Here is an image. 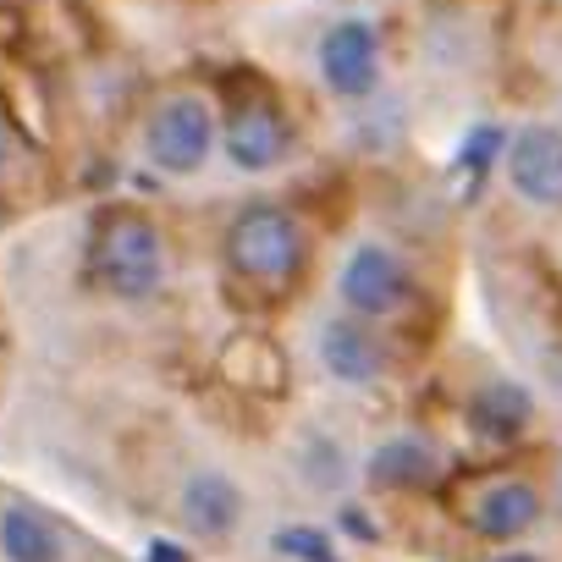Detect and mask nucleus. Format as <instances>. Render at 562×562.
Segmentation results:
<instances>
[{
	"label": "nucleus",
	"mask_w": 562,
	"mask_h": 562,
	"mask_svg": "<svg viewBox=\"0 0 562 562\" xmlns=\"http://www.w3.org/2000/svg\"><path fill=\"white\" fill-rule=\"evenodd\" d=\"M535 518H540V496H535L524 480H502V485H491V491L474 502V529L491 535V540H513V535H524Z\"/></svg>",
	"instance_id": "10"
},
{
	"label": "nucleus",
	"mask_w": 562,
	"mask_h": 562,
	"mask_svg": "<svg viewBox=\"0 0 562 562\" xmlns=\"http://www.w3.org/2000/svg\"><path fill=\"white\" fill-rule=\"evenodd\" d=\"M221 144H226V160H232L237 171H270V166H281L293 133H288V116L259 100V105H237V111L226 116Z\"/></svg>",
	"instance_id": "6"
},
{
	"label": "nucleus",
	"mask_w": 562,
	"mask_h": 562,
	"mask_svg": "<svg viewBox=\"0 0 562 562\" xmlns=\"http://www.w3.org/2000/svg\"><path fill=\"white\" fill-rule=\"evenodd\" d=\"M177 507H182V524H188L193 535L221 540V535H232V529H237V518H243V491H237L226 474L204 469V474H193V480L182 485Z\"/></svg>",
	"instance_id": "8"
},
{
	"label": "nucleus",
	"mask_w": 562,
	"mask_h": 562,
	"mask_svg": "<svg viewBox=\"0 0 562 562\" xmlns=\"http://www.w3.org/2000/svg\"><path fill=\"white\" fill-rule=\"evenodd\" d=\"M337 288H342V304H348L353 315L381 321V315H392V310L408 299V270H403V259H397L392 248L359 243V248L348 254V265H342Z\"/></svg>",
	"instance_id": "4"
},
{
	"label": "nucleus",
	"mask_w": 562,
	"mask_h": 562,
	"mask_svg": "<svg viewBox=\"0 0 562 562\" xmlns=\"http://www.w3.org/2000/svg\"><path fill=\"white\" fill-rule=\"evenodd\" d=\"M89 276L94 288L111 299H155L166 281V243L155 232V221L116 210L94 226V248H89Z\"/></svg>",
	"instance_id": "1"
},
{
	"label": "nucleus",
	"mask_w": 562,
	"mask_h": 562,
	"mask_svg": "<svg viewBox=\"0 0 562 562\" xmlns=\"http://www.w3.org/2000/svg\"><path fill=\"white\" fill-rule=\"evenodd\" d=\"M0 551L12 562H61V535L34 507H7L0 513Z\"/></svg>",
	"instance_id": "12"
},
{
	"label": "nucleus",
	"mask_w": 562,
	"mask_h": 562,
	"mask_svg": "<svg viewBox=\"0 0 562 562\" xmlns=\"http://www.w3.org/2000/svg\"><path fill=\"white\" fill-rule=\"evenodd\" d=\"M321 359H326V370H331L337 381H348V386H370V381L381 375V348H375V337H370L364 326H353V321H331V326H326Z\"/></svg>",
	"instance_id": "9"
},
{
	"label": "nucleus",
	"mask_w": 562,
	"mask_h": 562,
	"mask_svg": "<svg viewBox=\"0 0 562 562\" xmlns=\"http://www.w3.org/2000/svg\"><path fill=\"white\" fill-rule=\"evenodd\" d=\"M321 78L342 100H364L381 83V40L364 18H348L321 40Z\"/></svg>",
	"instance_id": "5"
},
{
	"label": "nucleus",
	"mask_w": 562,
	"mask_h": 562,
	"mask_svg": "<svg viewBox=\"0 0 562 562\" xmlns=\"http://www.w3.org/2000/svg\"><path fill=\"white\" fill-rule=\"evenodd\" d=\"M276 551L304 557V562H337L331 546H326V535H315V529H281V535H276Z\"/></svg>",
	"instance_id": "14"
},
{
	"label": "nucleus",
	"mask_w": 562,
	"mask_h": 562,
	"mask_svg": "<svg viewBox=\"0 0 562 562\" xmlns=\"http://www.w3.org/2000/svg\"><path fill=\"white\" fill-rule=\"evenodd\" d=\"M226 265L248 281H288L304 265V226L281 204H243L226 226Z\"/></svg>",
	"instance_id": "2"
},
{
	"label": "nucleus",
	"mask_w": 562,
	"mask_h": 562,
	"mask_svg": "<svg viewBox=\"0 0 562 562\" xmlns=\"http://www.w3.org/2000/svg\"><path fill=\"white\" fill-rule=\"evenodd\" d=\"M529 392L524 386H513V381H491L480 397H474V408H469V419H474V430L485 436V441H513L524 425H529Z\"/></svg>",
	"instance_id": "11"
},
{
	"label": "nucleus",
	"mask_w": 562,
	"mask_h": 562,
	"mask_svg": "<svg viewBox=\"0 0 562 562\" xmlns=\"http://www.w3.org/2000/svg\"><path fill=\"white\" fill-rule=\"evenodd\" d=\"M507 177L529 204H562V133L557 127H524L507 144Z\"/></svg>",
	"instance_id": "7"
},
{
	"label": "nucleus",
	"mask_w": 562,
	"mask_h": 562,
	"mask_svg": "<svg viewBox=\"0 0 562 562\" xmlns=\"http://www.w3.org/2000/svg\"><path fill=\"white\" fill-rule=\"evenodd\" d=\"M155 562H188V557H182L177 546H166V540H160V546H155Z\"/></svg>",
	"instance_id": "16"
},
{
	"label": "nucleus",
	"mask_w": 562,
	"mask_h": 562,
	"mask_svg": "<svg viewBox=\"0 0 562 562\" xmlns=\"http://www.w3.org/2000/svg\"><path fill=\"white\" fill-rule=\"evenodd\" d=\"M436 474V458H430V447H419V441H386L375 458H370V480L375 485H425Z\"/></svg>",
	"instance_id": "13"
},
{
	"label": "nucleus",
	"mask_w": 562,
	"mask_h": 562,
	"mask_svg": "<svg viewBox=\"0 0 562 562\" xmlns=\"http://www.w3.org/2000/svg\"><path fill=\"white\" fill-rule=\"evenodd\" d=\"M12 160H18V138H12V127H7V116H0V177L12 171Z\"/></svg>",
	"instance_id": "15"
},
{
	"label": "nucleus",
	"mask_w": 562,
	"mask_h": 562,
	"mask_svg": "<svg viewBox=\"0 0 562 562\" xmlns=\"http://www.w3.org/2000/svg\"><path fill=\"white\" fill-rule=\"evenodd\" d=\"M144 149H149V160H155L160 171H171V177L199 171V166L210 160V149H215V111H210L199 94L166 100V105L149 116V127H144Z\"/></svg>",
	"instance_id": "3"
}]
</instances>
